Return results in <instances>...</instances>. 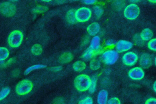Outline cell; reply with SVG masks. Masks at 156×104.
<instances>
[{"label": "cell", "instance_id": "cell-25", "mask_svg": "<svg viewBox=\"0 0 156 104\" xmlns=\"http://www.w3.org/2000/svg\"><path fill=\"white\" fill-rule=\"evenodd\" d=\"M48 8L46 6H43V5H37L34 9L33 12L35 13H42L48 10Z\"/></svg>", "mask_w": 156, "mask_h": 104}, {"label": "cell", "instance_id": "cell-33", "mask_svg": "<svg viewBox=\"0 0 156 104\" xmlns=\"http://www.w3.org/2000/svg\"><path fill=\"white\" fill-rule=\"evenodd\" d=\"M115 44V42L113 40H108L106 41V45L108 46H112Z\"/></svg>", "mask_w": 156, "mask_h": 104}, {"label": "cell", "instance_id": "cell-19", "mask_svg": "<svg viewBox=\"0 0 156 104\" xmlns=\"http://www.w3.org/2000/svg\"><path fill=\"white\" fill-rule=\"evenodd\" d=\"M43 52L42 47L39 44H35L32 46L31 48V52L35 55H40Z\"/></svg>", "mask_w": 156, "mask_h": 104}, {"label": "cell", "instance_id": "cell-16", "mask_svg": "<svg viewBox=\"0 0 156 104\" xmlns=\"http://www.w3.org/2000/svg\"><path fill=\"white\" fill-rule=\"evenodd\" d=\"M153 36V32L152 31L148 28L144 29L142 30L140 33V38L141 40L144 41H147L151 40Z\"/></svg>", "mask_w": 156, "mask_h": 104}, {"label": "cell", "instance_id": "cell-37", "mask_svg": "<svg viewBox=\"0 0 156 104\" xmlns=\"http://www.w3.org/2000/svg\"><path fill=\"white\" fill-rule=\"evenodd\" d=\"M148 1L152 3H156V0H148Z\"/></svg>", "mask_w": 156, "mask_h": 104}, {"label": "cell", "instance_id": "cell-3", "mask_svg": "<svg viewBox=\"0 0 156 104\" xmlns=\"http://www.w3.org/2000/svg\"><path fill=\"white\" fill-rule=\"evenodd\" d=\"M23 39V33L18 30H15L10 33L8 37V43L11 47H18L21 45Z\"/></svg>", "mask_w": 156, "mask_h": 104}, {"label": "cell", "instance_id": "cell-11", "mask_svg": "<svg viewBox=\"0 0 156 104\" xmlns=\"http://www.w3.org/2000/svg\"><path fill=\"white\" fill-rule=\"evenodd\" d=\"M140 64V66L144 69H147L149 68L152 64V60L151 56L147 54V53H144L142 54L140 57L139 60Z\"/></svg>", "mask_w": 156, "mask_h": 104}, {"label": "cell", "instance_id": "cell-35", "mask_svg": "<svg viewBox=\"0 0 156 104\" xmlns=\"http://www.w3.org/2000/svg\"><path fill=\"white\" fill-rule=\"evenodd\" d=\"M51 69L53 71H60L62 69V67L61 66H57V67L51 68Z\"/></svg>", "mask_w": 156, "mask_h": 104}, {"label": "cell", "instance_id": "cell-13", "mask_svg": "<svg viewBox=\"0 0 156 104\" xmlns=\"http://www.w3.org/2000/svg\"><path fill=\"white\" fill-rule=\"evenodd\" d=\"M100 30L99 24L94 22L90 24L87 27V32L91 36H95Z\"/></svg>", "mask_w": 156, "mask_h": 104}, {"label": "cell", "instance_id": "cell-6", "mask_svg": "<svg viewBox=\"0 0 156 104\" xmlns=\"http://www.w3.org/2000/svg\"><path fill=\"white\" fill-rule=\"evenodd\" d=\"M140 14V8L138 5L134 4L128 5L124 10V16L129 19L133 20L136 19Z\"/></svg>", "mask_w": 156, "mask_h": 104}, {"label": "cell", "instance_id": "cell-12", "mask_svg": "<svg viewBox=\"0 0 156 104\" xmlns=\"http://www.w3.org/2000/svg\"><path fill=\"white\" fill-rule=\"evenodd\" d=\"M89 47L91 48L96 54L100 52V38L98 36H94L92 38Z\"/></svg>", "mask_w": 156, "mask_h": 104}, {"label": "cell", "instance_id": "cell-10", "mask_svg": "<svg viewBox=\"0 0 156 104\" xmlns=\"http://www.w3.org/2000/svg\"><path fill=\"white\" fill-rule=\"evenodd\" d=\"M133 46V44L127 40H119L116 44V49L119 52H123L129 50Z\"/></svg>", "mask_w": 156, "mask_h": 104}, {"label": "cell", "instance_id": "cell-32", "mask_svg": "<svg viewBox=\"0 0 156 104\" xmlns=\"http://www.w3.org/2000/svg\"><path fill=\"white\" fill-rule=\"evenodd\" d=\"M82 1L85 4H93L96 2V0H83Z\"/></svg>", "mask_w": 156, "mask_h": 104}, {"label": "cell", "instance_id": "cell-15", "mask_svg": "<svg viewBox=\"0 0 156 104\" xmlns=\"http://www.w3.org/2000/svg\"><path fill=\"white\" fill-rule=\"evenodd\" d=\"M108 100V92L105 90H101L99 91L98 97L97 102L99 104H105Z\"/></svg>", "mask_w": 156, "mask_h": 104}, {"label": "cell", "instance_id": "cell-20", "mask_svg": "<svg viewBox=\"0 0 156 104\" xmlns=\"http://www.w3.org/2000/svg\"><path fill=\"white\" fill-rule=\"evenodd\" d=\"M96 54V53L90 47H88L85 52H84V54L82 55V58L85 60H90L93 56H94V55Z\"/></svg>", "mask_w": 156, "mask_h": 104}, {"label": "cell", "instance_id": "cell-27", "mask_svg": "<svg viewBox=\"0 0 156 104\" xmlns=\"http://www.w3.org/2000/svg\"><path fill=\"white\" fill-rule=\"evenodd\" d=\"M93 10L95 15L97 18H100L103 13V9L99 5H95L93 7Z\"/></svg>", "mask_w": 156, "mask_h": 104}, {"label": "cell", "instance_id": "cell-18", "mask_svg": "<svg viewBox=\"0 0 156 104\" xmlns=\"http://www.w3.org/2000/svg\"><path fill=\"white\" fill-rule=\"evenodd\" d=\"M86 68V64L82 61H77L73 65V70L76 72H81Z\"/></svg>", "mask_w": 156, "mask_h": 104}, {"label": "cell", "instance_id": "cell-8", "mask_svg": "<svg viewBox=\"0 0 156 104\" xmlns=\"http://www.w3.org/2000/svg\"><path fill=\"white\" fill-rule=\"evenodd\" d=\"M138 58V57L135 53L133 52H128L123 55L122 60L124 64L127 66H132L136 64Z\"/></svg>", "mask_w": 156, "mask_h": 104}, {"label": "cell", "instance_id": "cell-17", "mask_svg": "<svg viewBox=\"0 0 156 104\" xmlns=\"http://www.w3.org/2000/svg\"><path fill=\"white\" fill-rule=\"evenodd\" d=\"M75 10L73 9L69 10L66 14V21L70 24H74L77 21L75 16Z\"/></svg>", "mask_w": 156, "mask_h": 104}, {"label": "cell", "instance_id": "cell-34", "mask_svg": "<svg viewBox=\"0 0 156 104\" xmlns=\"http://www.w3.org/2000/svg\"><path fill=\"white\" fill-rule=\"evenodd\" d=\"M66 1V0H55V2L57 4H63Z\"/></svg>", "mask_w": 156, "mask_h": 104}, {"label": "cell", "instance_id": "cell-26", "mask_svg": "<svg viewBox=\"0 0 156 104\" xmlns=\"http://www.w3.org/2000/svg\"><path fill=\"white\" fill-rule=\"evenodd\" d=\"M10 89L9 88H4L1 91H0V101L4 99L10 93Z\"/></svg>", "mask_w": 156, "mask_h": 104}, {"label": "cell", "instance_id": "cell-40", "mask_svg": "<svg viewBox=\"0 0 156 104\" xmlns=\"http://www.w3.org/2000/svg\"><path fill=\"white\" fill-rule=\"evenodd\" d=\"M154 63H155V64L156 65V57L155 58V60H154Z\"/></svg>", "mask_w": 156, "mask_h": 104}, {"label": "cell", "instance_id": "cell-28", "mask_svg": "<svg viewBox=\"0 0 156 104\" xmlns=\"http://www.w3.org/2000/svg\"><path fill=\"white\" fill-rule=\"evenodd\" d=\"M147 47L150 50L156 52V38L151 39L147 43Z\"/></svg>", "mask_w": 156, "mask_h": 104}, {"label": "cell", "instance_id": "cell-39", "mask_svg": "<svg viewBox=\"0 0 156 104\" xmlns=\"http://www.w3.org/2000/svg\"><path fill=\"white\" fill-rule=\"evenodd\" d=\"M139 0H131V1H133V2H136V1H138Z\"/></svg>", "mask_w": 156, "mask_h": 104}, {"label": "cell", "instance_id": "cell-36", "mask_svg": "<svg viewBox=\"0 0 156 104\" xmlns=\"http://www.w3.org/2000/svg\"><path fill=\"white\" fill-rule=\"evenodd\" d=\"M153 89H154V91L155 92V93H156V81L154 83V84H153Z\"/></svg>", "mask_w": 156, "mask_h": 104}, {"label": "cell", "instance_id": "cell-4", "mask_svg": "<svg viewBox=\"0 0 156 104\" xmlns=\"http://www.w3.org/2000/svg\"><path fill=\"white\" fill-rule=\"evenodd\" d=\"M75 16L77 21L84 23L88 21L91 16V11L88 7H81L75 12Z\"/></svg>", "mask_w": 156, "mask_h": 104}, {"label": "cell", "instance_id": "cell-1", "mask_svg": "<svg viewBox=\"0 0 156 104\" xmlns=\"http://www.w3.org/2000/svg\"><path fill=\"white\" fill-rule=\"evenodd\" d=\"M74 83L77 90L83 92L88 90L91 83V78L87 75L81 74L76 77Z\"/></svg>", "mask_w": 156, "mask_h": 104}, {"label": "cell", "instance_id": "cell-31", "mask_svg": "<svg viewBox=\"0 0 156 104\" xmlns=\"http://www.w3.org/2000/svg\"><path fill=\"white\" fill-rule=\"evenodd\" d=\"M145 104H156V99L150 98L146 101Z\"/></svg>", "mask_w": 156, "mask_h": 104}, {"label": "cell", "instance_id": "cell-41", "mask_svg": "<svg viewBox=\"0 0 156 104\" xmlns=\"http://www.w3.org/2000/svg\"><path fill=\"white\" fill-rule=\"evenodd\" d=\"M13 1H18V0H13Z\"/></svg>", "mask_w": 156, "mask_h": 104}, {"label": "cell", "instance_id": "cell-23", "mask_svg": "<svg viewBox=\"0 0 156 104\" xmlns=\"http://www.w3.org/2000/svg\"><path fill=\"white\" fill-rule=\"evenodd\" d=\"M101 66L100 61L97 58H93L91 60L90 67L92 70H97Z\"/></svg>", "mask_w": 156, "mask_h": 104}, {"label": "cell", "instance_id": "cell-14", "mask_svg": "<svg viewBox=\"0 0 156 104\" xmlns=\"http://www.w3.org/2000/svg\"><path fill=\"white\" fill-rule=\"evenodd\" d=\"M73 59V55L71 52H65L62 54L58 58L59 63L62 64H66L71 61Z\"/></svg>", "mask_w": 156, "mask_h": 104}, {"label": "cell", "instance_id": "cell-24", "mask_svg": "<svg viewBox=\"0 0 156 104\" xmlns=\"http://www.w3.org/2000/svg\"><path fill=\"white\" fill-rule=\"evenodd\" d=\"M46 66L45 65H43V64H35L33 65L32 66L29 67L28 68H27L26 69V71H24V74L25 75H27L28 74H29L30 72L34 71V70H37V69H41V68H45Z\"/></svg>", "mask_w": 156, "mask_h": 104}, {"label": "cell", "instance_id": "cell-7", "mask_svg": "<svg viewBox=\"0 0 156 104\" xmlns=\"http://www.w3.org/2000/svg\"><path fill=\"white\" fill-rule=\"evenodd\" d=\"M15 5L10 2H3L0 4V12L4 16L12 17L16 13Z\"/></svg>", "mask_w": 156, "mask_h": 104}, {"label": "cell", "instance_id": "cell-5", "mask_svg": "<svg viewBox=\"0 0 156 104\" xmlns=\"http://www.w3.org/2000/svg\"><path fill=\"white\" fill-rule=\"evenodd\" d=\"M118 58V53L115 50H107L102 55V59L104 64L111 65L115 64Z\"/></svg>", "mask_w": 156, "mask_h": 104}, {"label": "cell", "instance_id": "cell-22", "mask_svg": "<svg viewBox=\"0 0 156 104\" xmlns=\"http://www.w3.org/2000/svg\"><path fill=\"white\" fill-rule=\"evenodd\" d=\"M9 55V50L4 47H0V61H3L8 58Z\"/></svg>", "mask_w": 156, "mask_h": 104}, {"label": "cell", "instance_id": "cell-21", "mask_svg": "<svg viewBox=\"0 0 156 104\" xmlns=\"http://www.w3.org/2000/svg\"><path fill=\"white\" fill-rule=\"evenodd\" d=\"M97 79H98V77L97 75H93L92 77V78H91V83H90V88L88 89L90 93L93 94L95 90H96V83H97Z\"/></svg>", "mask_w": 156, "mask_h": 104}, {"label": "cell", "instance_id": "cell-42", "mask_svg": "<svg viewBox=\"0 0 156 104\" xmlns=\"http://www.w3.org/2000/svg\"><path fill=\"white\" fill-rule=\"evenodd\" d=\"M76 1H79V0H76Z\"/></svg>", "mask_w": 156, "mask_h": 104}, {"label": "cell", "instance_id": "cell-38", "mask_svg": "<svg viewBox=\"0 0 156 104\" xmlns=\"http://www.w3.org/2000/svg\"><path fill=\"white\" fill-rule=\"evenodd\" d=\"M41 1H44V2H49V1H52V0H41Z\"/></svg>", "mask_w": 156, "mask_h": 104}, {"label": "cell", "instance_id": "cell-2", "mask_svg": "<svg viewBox=\"0 0 156 104\" xmlns=\"http://www.w3.org/2000/svg\"><path fill=\"white\" fill-rule=\"evenodd\" d=\"M33 84L32 81L27 79L20 81L16 86V92L20 95H24L29 94L32 89Z\"/></svg>", "mask_w": 156, "mask_h": 104}, {"label": "cell", "instance_id": "cell-29", "mask_svg": "<svg viewBox=\"0 0 156 104\" xmlns=\"http://www.w3.org/2000/svg\"><path fill=\"white\" fill-rule=\"evenodd\" d=\"M93 103V99L90 97H87L79 102V104H92Z\"/></svg>", "mask_w": 156, "mask_h": 104}, {"label": "cell", "instance_id": "cell-9", "mask_svg": "<svg viewBox=\"0 0 156 104\" xmlns=\"http://www.w3.org/2000/svg\"><path fill=\"white\" fill-rule=\"evenodd\" d=\"M128 76L134 80H140L144 78V72L140 67H135L132 68L128 72Z\"/></svg>", "mask_w": 156, "mask_h": 104}, {"label": "cell", "instance_id": "cell-30", "mask_svg": "<svg viewBox=\"0 0 156 104\" xmlns=\"http://www.w3.org/2000/svg\"><path fill=\"white\" fill-rule=\"evenodd\" d=\"M107 103L108 104H120L121 102L117 97H113L107 100Z\"/></svg>", "mask_w": 156, "mask_h": 104}]
</instances>
